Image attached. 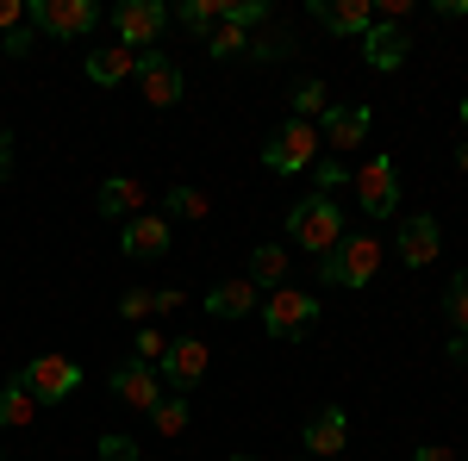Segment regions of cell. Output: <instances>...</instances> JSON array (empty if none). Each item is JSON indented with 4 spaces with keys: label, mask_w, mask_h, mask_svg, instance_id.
Wrapping results in <instances>:
<instances>
[{
    "label": "cell",
    "mask_w": 468,
    "mask_h": 461,
    "mask_svg": "<svg viewBox=\"0 0 468 461\" xmlns=\"http://www.w3.org/2000/svg\"><path fill=\"white\" fill-rule=\"evenodd\" d=\"M288 237L300 249H313V256H331V249L344 244V206L331 200V194H313V200H300L288 213Z\"/></svg>",
    "instance_id": "obj_1"
},
{
    "label": "cell",
    "mask_w": 468,
    "mask_h": 461,
    "mask_svg": "<svg viewBox=\"0 0 468 461\" xmlns=\"http://www.w3.org/2000/svg\"><path fill=\"white\" fill-rule=\"evenodd\" d=\"M375 268H381V237H368V231H350L331 256H319V275L331 287H350V293L375 281Z\"/></svg>",
    "instance_id": "obj_2"
},
{
    "label": "cell",
    "mask_w": 468,
    "mask_h": 461,
    "mask_svg": "<svg viewBox=\"0 0 468 461\" xmlns=\"http://www.w3.org/2000/svg\"><path fill=\"white\" fill-rule=\"evenodd\" d=\"M324 156V143H319V125L313 119H288L275 138L262 143V162L275 169V175H300V169H313Z\"/></svg>",
    "instance_id": "obj_3"
},
{
    "label": "cell",
    "mask_w": 468,
    "mask_h": 461,
    "mask_svg": "<svg viewBox=\"0 0 468 461\" xmlns=\"http://www.w3.org/2000/svg\"><path fill=\"white\" fill-rule=\"evenodd\" d=\"M26 19L44 37H88L101 26V6L94 0H26Z\"/></svg>",
    "instance_id": "obj_4"
},
{
    "label": "cell",
    "mask_w": 468,
    "mask_h": 461,
    "mask_svg": "<svg viewBox=\"0 0 468 461\" xmlns=\"http://www.w3.org/2000/svg\"><path fill=\"white\" fill-rule=\"evenodd\" d=\"M13 381L32 393L37 405H57V399H69V393L81 387V361H69V355H32Z\"/></svg>",
    "instance_id": "obj_5"
},
{
    "label": "cell",
    "mask_w": 468,
    "mask_h": 461,
    "mask_svg": "<svg viewBox=\"0 0 468 461\" xmlns=\"http://www.w3.org/2000/svg\"><path fill=\"white\" fill-rule=\"evenodd\" d=\"M163 26H169L163 0H119V6H112V32H119L125 50H156Z\"/></svg>",
    "instance_id": "obj_6"
},
{
    "label": "cell",
    "mask_w": 468,
    "mask_h": 461,
    "mask_svg": "<svg viewBox=\"0 0 468 461\" xmlns=\"http://www.w3.org/2000/svg\"><path fill=\"white\" fill-rule=\"evenodd\" d=\"M319 319V299L313 293H300V287H275L269 299H262V324H269V337H300V330H313Z\"/></svg>",
    "instance_id": "obj_7"
},
{
    "label": "cell",
    "mask_w": 468,
    "mask_h": 461,
    "mask_svg": "<svg viewBox=\"0 0 468 461\" xmlns=\"http://www.w3.org/2000/svg\"><path fill=\"white\" fill-rule=\"evenodd\" d=\"M356 194H362V213L368 218H388L399 206V162L394 156H368L356 169Z\"/></svg>",
    "instance_id": "obj_8"
},
{
    "label": "cell",
    "mask_w": 468,
    "mask_h": 461,
    "mask_svg": "<svg viewBox=\"0 0 468 461\" xmlns=\"http://www.w3.org/2000/svg\"><path fill=\"white\" fill-rule=\"evenodd\" d=\"M112 399H119V405H132V412H156V399H163V374H156V368H144V361H138V355H132V361H119V368H112Z\"/></svg>",
    "instance_id": "obj_9"
},
{
    "label": "cell",
    "mask_w": 468,
    "mask_h": 461,
    "mask_svg": "<svg viewBox=\"0 0 468 461\" xmlns=\"http://www.w3.org/2000/svg\"><path fill=\"white\" fill-rule=\"evenodd\" d=\"M138 88H144L150 107H176L181 100V69L163 50H138Z\"/></svg>",
    "instance_id": "obj_10"
},
{
    "label": "cell",
    "mask_w": 468,
    "mask_h": 461,
    "mask_svg": "<svg viewBox=\"0 0 468 461\" xmlns=\"http://www.w3.org/2000/svg\"><path fill=\"white\" fill-rule=\"evenodd\" d=\"M200 374H207V343L200 337H176L169 355H163V381L176 393H187V387H200Z\"/></svg>",
    "instance_id": "obj_11"
},
{
    "label": "cell",
    "mask_w": 468,
    "mask_h": 461,
    "mask_svg": "<svg viewBox=\"0 0 468 461\" xmlns=\"http://www.w3.org/2000/svg\"><path fill=\"white\" fill-rule=\"evenodd\" d=\"M119 249L125 256H169V218L163 213H138L119 225Z\"/></svg>",
    "instance_id": "obj_12"
},
{
    "label": "cell",
    "mask_w": 468,
    "mask_h": 461,
    "mask_svg": "<svg viewBox=\"0 0 468 461\" xmlns=\"http://www.w3.org/2000/svg\"><path fill=\"white\" fill-rule=\"evenodd\" d=\"M94 206H101V218H119V225H125V218L150 213V187L132 181V175H112V181H101V200H94Z\"/></svg>",
    "instance_id": "obj_13"
},
{
    "label": "cell",
    "mask_w": 468,
    "mask_h": 461,
    "mask_svg": "<svg viewBox=\"0 0 468 461\" xmlns=\"http://www.w3.org/2000/svg\"><path fill=\"white\" fill-rule=\"evenodd\" d=\"M406 50H412L406 26H388V19H375V26L362 32V57H368V69H399V63H406Z\"/></svg>",
    "instance_id": "obj_14"
},
{
    "label": "cell",
    "mask_w": 468,
    "mask_h": 461,
    "mask_svg": "<svg viewBox=\"0 0 468 461\" xmlns=\"http://www.w3.org/2000/svg\"><path fill=\"white\" fill-rule=\"evenodd\" d=\"M437 244H443V231H437L431 213H419V218H406V225H399V262H406V268H431Z\"/></svg>",
    "instance_id": "obj_15"
},
{
    "label": "cell",
    "mask_w": 468,
    "mask_h": 461,
    "mask_svg": "<svg viewBox=\"0 0 468 461\" xmlns=\"http://www.w3.org/2000/svg\"><path fill=\"white\" fill-rule=\"evenodd\" d=\"M368 107H324V125H319V143L324 150H356L368 138Z\"/></svg>",
    "instance_id": "obj_16"
},
{
    "label": "cell",
    "mask_w": 468,
    "mask_h": 461,
    "mask_svg": "<svg viewBox=\"0 0 468 461\" xmlns=\"http://www.w3.org/2000/svg\"><path fill=\"white\" fill-rule=\"evenodd\" d=\"M313 13H319L324 32H337V37H362L375 26V6L368 0H313Z\"/></svg>",
    "instance_id": "obj_17"
},
{
    "label": "cell",
    "mask_w": 468,
    "mask_h": 461,
    "mask_svg": "<svg viewBox=\"0 0 468 461\" xmlns=\"http://www.w3.org/2000/svg\"><path fill=\"white\" fill-rule=\"evenodd\" d=\"M306 449H313V456H344V449H350V418H344V412H337V405H324V412H313V418H306Z\"/></svg>",
    "instance_id": "obj_18"
},
{
    "label": "cell",
    "mask_w": 468,
    "mask_h": 461,
    "mask_svg": "<svg viewBox=\"0 0 468 461\" xmlns=\"http://www.w3.org/2000/svg\"><path fill=\"white\" fill-rule=\"evenodd\" d=\"M125 75H138V50H125L119 37L101 44V50H88V81H94V88H119Z\"/></svg>",
    "instance_id": "obj_19"
},
{
    "label": "cell",
    "mask_w": 468,
    "mask_h": 461,
    "mask_svg": "<svg viewBox=\"0 0 468 461\" xmlns=\"http://www.w3.org/2000/svg\"><path fill=\"white\" fill-rule=\"evenodd\" d=\"M250 306H262V293H256L250 281H218L213 293H207V312H213V319H244Z\"/></svg>",
    "instance_id": "obj_20"
},
{
    "label": "cell",
    "mask_w": 468,
    "mask_h": 461,
    "mask_svg": "<svg viewBox=\"0 0 468 461\" xmlns=\"http://www.w3.org/2000/svg\"><path fill=\"white\" fill-rule=\"evenodd\" d=\"M244 281L256 287V293H275V287H288V249L282 244H262L250 256V275H244Z\"/></svg>",
    "instance_id": "obj_21"
},
{
    "label": "cell",
    "mask_w": 468,
    "mask_h": 461,
    "mask_svg": "<svg viewBox=\"0 0 468 461\" xmlns=\"http://www.w3.org/2000/svg\"><path fill=\"white\" fill-rule=\"evenodd\" d=\"M32 418H37V399L19 387V381H6V387H0V430H26Z\"/></svg>",
    "instance_id": "obj_22"
},
{
    "label": "cell",
    "mask_w": 468,
    "mask_h": 461,
    "mask_svg": "<svg viewBox=\"0 0 468 461\" xmlns=\"http://www.w3.org/2000/svg\"><path fill=\"white\" fill-rule=\"evenodd\" d=\"M150 430H156V436H181V430H187V399H181V393H163L156 412H150Z\"/></svg>",
    "instance_id": "obj_23"
},
{
    "label": "cell",
    "mask_w": 468,
    "mask_h": 461,
    "mask_svg": "<svg viewBox=\"0 0 468 461\" xmlns=\"http://www.w3.org/2000/svg\"><path fill=\"white\" fill-rule=\"evenodd\" d=\"M181 26L194 37L218 32V26H225V0H187V6H181Z\"/></svg>",
    "instance_id": "obj_24"
},
{
    "label": "cell",
    "mask_w": 468,
    "mask_h": 461,
    "mask_svg": "<svg viewBox=\"0 0 468 461\" xmlns=\"http://www.w3.org/2000/svg\"><path fill=\"white\" fill-rule=\"evenodd\" d=\"M163 206H169V218H207V194L181 181V187H169V194H163Z\"/></svg>",
    "instance_id": "obj_25"
},
{
    "label": "cell",
    "mask_w": 468,
    "mask_h": 461,
    "mask_svg": "<svg viewBox=\"0 0 468 461\" xmlns=\"http://www.w3.org/2000/svg\"><path fill=\"white\" fill-rule=\"evenodd\" d=\"M443 312H450V324H456V337L468 343V268L450 281V293H443Z\"/></svg>",
    "instance_id": "obj_26"
},
{
    "label": "cell",
    "mask_w": 468,
    "mask_h": 461,
    "mask_svg": "<svg viewBox=\"0 0 468 461\" xmlns=\"http://www.w3.org/2000/svg\"><path fill=\"white\" fill-rule=\"evenodd\" d=\"M238 50H250V32H244V26H218V32H207V57H238Z\"/></svg>",
    "instance_id": "obj_27"
},
{
    "label": "cell",
    "mask_w": 468,
    "mask_h": 461,
    "mask_svg": "<svg viewBox=\"0 0 468 461\" xmlns=\"http://www.w3.org/2000/svg\"><path fill=\"white\" fill-rule=\"evenodd\" d=\"M313 112H324V81L319 75H306V81L293 88V119H313Z\"/></svg>",
    "instance_id": "obj_28"
},
{
    "label": "cell",
    "mask_w": 468,
    "mask_h": 461,
    "mask_svg": "<svg viewBox=\"0 0 468 461\" xmlns=\"http://www.w3.org/2000/svg\"><path fill=\"white\" fill-rule=\"evenodd\" d=\"M132 350H138V361H144V368H156V361L169 355V337H163L156 324H138V343H132Z\"/></svg>",
    "instance_id": "obj_29"
},
{
    "label": "cell",
    "mask_w": 468,
    "mask_h": 461,
    "mask_svg": "<svg viewBox=\"0 0 468 461\" xmlns=\"http://www.w3.org/2000/svg\"><path fill=\"white\" fill-rule=\"evenodd\" d=\"M119 312H125L132 324H150L156 319V293H150V287H132V293L119 299Z\"/></svg>",
    "instance_id": "obj_30"
},
{
    "label": "cell",
    "mask_w": 468,
    "mask_h": 461,
    "mask_svg": "<svg viewBox=\"0 0 468 461\" xmlns=\"http://www.w3.org/2000/svg\"><path fill=\"white\" fill-rule=\"evenodd\" d=\"M262 19H269L262 0H225V26H244V32H250V26H262Z\"/></svg>",
    "instance_id": "obj_31"
},
{
    "label": "cell",
    "mask_w": 468,
    "mask_h": 461,
    "mask_svg": "<svg viewBox=\"0 0 468 461\" xmlns=\"http://www.w3.org/2000/svg\"><path fill=\"white\" fill-rule=\"evenodd\" d=\"M101 461H138V443L132 436H101Z\"/></svg>",
    "instance_id": "obj_32"
},
{
    "label": "cell",
    "mask_w": 468,
    "mask_h": 461,
    "mask_svg": "<svg viewBox=\"0 0 468 461\" xmlns=\"http://www.w3.org/2000/svg\"><path fill=\"white\" fill-rule=\"evenodd\" d=\"M313 175H319V194H331V187H344V162L319 156V162H313Z\"/></svg>",
    "instance_id": "obj_33"
},
{
    "label": "cell",
    "mask_w": 468,
    "mask_h": 461,
    "mask_svg": "<svg viewBox=\"0 0 468 461\" xmlns=\"http://www.w3.org/2000/svg\"><path fill=\"white\" fill-rule=\"evenodd\" d=\"M32 19H26V26H19V32H6V37H0V50H6V57H26V50H32Z\"/></svg>",
    "instance_id": "obj_34"
},
{
    "label": "cell",
    "mask_w": 468,
    "mask_h": 461,
    "mask_svg": "<svg viewBox=\"0 0 468 461\" xmlns=\"http://www.w3.org/2000/svg\"><path fill=\"white\" fill-rule=\"evenodd\" d=\"M26 26V0H0V37Z\"/></svg>",
    "instance_id": "obj_35"
},
{
    "label": "cell",
    "mask_w": 468,
    "mask_h": 461,
    "mask_svg": "<svg viewBox=\"0 0 468 461\" xmlns=\"http://www.w3.org/2000/svg\"><path fill=\"white\" fill-rule=\"evenodd\" d=\"M256 57H288V32H269L262 44H250Z\"/></svg>",
    "instance_id": "obj_36"
},
{
    "label": "cell",
    "mask_w": 468,
    "mask_h": 461,
    "mask_svg": "<svg viewBox=\"0 0 468 461\" xmlns=\"http://www.w3.org/2000/svg\"><path fill=\"white\" fill-rule=\"evenodd\" d=\"M181 306H187V293H181V287H163V293H156V312H181Z\"/></svg>",
    "instance_id": "obj_37"
},
{
    "label": "cell",
    "mask_w": 468,
    "mask_h": 461,
    "mask_svg": "<svg viewBox=\"0 0 468 461\" xmlns=\"http://www.w3.org/2000/svg\"><path fill=\"white\" fill-rule=\"evenodd\" d=\"M412 461H456V449H443V443H425V449H419Z\"/></svg>",
    "instance_id": "obj_38"
},
{
    "label": "cell",
    "mask_w": 468,
    "mask_h": 461,
    "mask_svg": "<svg viewBox=\"0 0 468 461\" xmlns=\"http://www.w3.org/2000/svg\"><path fill=\"white\" fill-rule=\"evenodd\" d=\"M13 175V138H6V131H0V181Z\"/></svg>",
    "instance_id": "obj_39"
},
{
    "label": "cell",
    "mask_w": 468,
    "mask_h": 461,
    "mask_svg": "<svg viewBox=\"0 0 468 461\" xmlns=\"http://www.w3.org/2000/svg\"><path fill=\"white\" fill-rule=\"evenodd\" d=\"M456 162H463V175H468V143H463V150H456Z\"/></svg>",
    "instance_id": "obj_40"
},
{
    "label": "cell",
    "mask_w": 468,
    "mask_h": 461,
    "mask_svg": "<svg viewBox=\"0 0 468 461\" xmlns=\"http://www.w3.org/2000/svg\"><path fill=\"white\" fill-rule=\"evenodd\" d=\"M463 131H468V94H463Z\"/></svg>",
    "instance_id": "obj_41"
},
{
    "label": "cell",
    "mask_w": 468,
    "mask_h": 461,
    "mask_svg": "<svg viewBox=\"0 0 468 461\" xmlns=\"http://www.w3.org/2000/svg\"><path fill=\"white\" fill-rule=\"evenodd\" d=\"M231 461H256V456H231Z\"/></svg>",
    "instance_id": "obj_42"
},
{
    "label": "cell",
    "mask_w": 468,
    "mask_h": 461,
    "mask_svg": "<svg viewBox=\"0 0 468 461\" xmlns=\"http://www.w3.org/2000/svg\"><path fill=\"white\" fill-rule=\"evenodd\" d=\"M138 461H150V456H138Z\"/></svg>",
    "instance_id": "obj_43"
}]
</instances>
